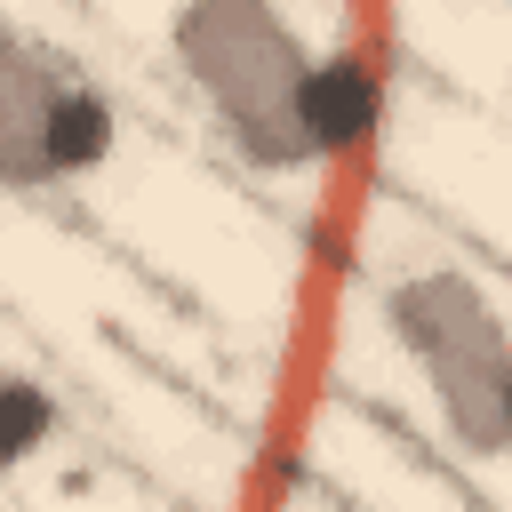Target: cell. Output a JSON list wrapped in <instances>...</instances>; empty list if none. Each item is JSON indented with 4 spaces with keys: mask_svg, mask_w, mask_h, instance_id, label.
Returning <instances> with one entry per match:
<instances>
[{
    "mask_svg": "<svg viewBox=\"0 0 512 512\" xmlns=\"http://www.w3.org/2000/svg\"><path fill=\"white\" fill-rule=\"evenodd\" d=\"M72 64H56L40 40L0 24V192H56L48 168V104Z\"/></svg>",
    "mask_w": 512,
    "mask_h": 512,
    "instance_id": "3",
    "label": "cell"
},
{
    "mask_svg": "<svg viewBox=\"0 0 512 512\" xmlns=\"http://www.w3.org/2000/svg\"><path fill=\"white\" fill-rule=\"evenodd\" d=\"M48 440H56V392L32 384V376H8V368H0V480L24 472Z\"/></svg>",
    "mask_w": 512,
    "mask_h": 512,
    "instance_id": "6",
    "label": "cell"
},
{
    "mask_svg": "<svg viewBox=\"0 0 512 512\" xmlns=\"http://www.w3.org/2000/svg\"><path fill=\"white\" fill-rule=\"evenodd\" d=\"M112 152H120V112H112V96H104L96 80L64 72V88H56V104H48V168H56V184L96 176Z\"/></svg>",
    "mask_w": 512,
    "mask_h": 512,
    "instance_id": "5",
    "label": "cell"
},
{
    "mask_svg": "<svg viewBox=\"0 0 512 512\" xmlns=\"http://www.w3.org/2000/svg\"><path fill=\"white\" fill-rule=\"evenodd\" d=\"M168 64L256 176L320 168L304 136L312 40L280 0H168Z\"/></svg>",
    "mask_w": 512,
    "mask_h": 512,
    "instance_id": "1",
    "label": "cell"
},
{
    "mask_svg": "<svg viewBox=\"0 0 512 512\" xmlns=\"http://www.w3.org/2000/svg\"><path fill=\"white\" fill-rule=\"evenodd\" d=\"M376 312L400 360L416 368L448 448L464 464H496L512 448V344L488 280L464 264H408L384 280Z\"/></svg>",
    "mask_w": 512,
    "mask_h": 512,
    "instance_id": "2",
    "label": "cell"
},
{
    "mask_svg": "<svg viewBox=\"0 0 512 512\" xmlns=\"http://www.w3.org/2000/svg\"><path fill=\"white\" fill-rule=\"evenodd\" d=\"M376 112H384L376 72L352 48H328V56L312 48V72H304V136H312V160L328 168V160L360 152L376 136Z\"/></svg>",
    "mask_w": 512,
    "mask_h": 512,
    "instance_id": "4",
    "label": "cell"
}]
</instances>
